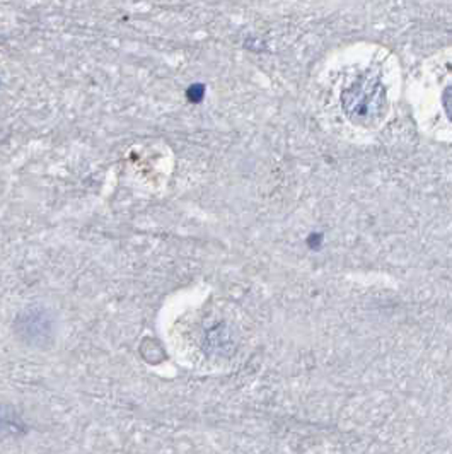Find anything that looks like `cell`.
I'll use <instances>...</instances> for the list:
<instances>
[{
	"label": "cell",
	"mask_w": 452,
	"mask_h": 454,
	"mask_svg": "<svg viewBox=\"0 0 452 454\" xmlns=\"http://www.w3.org/2000/svg\"><path fill=\"white\" fill-rule=\"evenodd\" d=\"M14 335L21 344L33 348H48L55 342V316L43 306H31L14 320Z\"/></svg>",
	"instance_id": "cell-1"
},
{
	"label": "cell",
	"mask_w": 452,
	"mask_h": 454,
	"mask_svg": "<svg viewBox=\"0 0 452 454\" xmlns=\"http://www.w3.org/2000/svg\"><path fill=\"white\" fill-rule=\"evenodd\" d=\"M27 434L26 422L12 403H0V441L19 439Z\"/></svg>",
	"instance_id": "cell-2"
},
{
	"label": "cell",
	"mask_w": 452,
	"mask_h": 454,
	"mask_svg": "<svg viewBox=\"0 0 452 454\" xmlns=\"http://www.w3.org/2000/svg\"><path fill=\"white\" fill-rule=\"evenodd\" d=\"M140 354H142L143 361L149 364H159L166 359V352L156 338H145L140 345Z\"/></svg>",
	"instance_id": "cell-3"
},
{
	"label": "cell",
	"mask_w": 452,
	"mask_h": 454,
	"mask_svg": "<svg viewBox=\"0 0 452 454\" xmlns=\"http://www.w3.org/2000/svg\"><path fill=\"white\" fill-rule=\"evenodd\" d=\"M203 93H205V87L202 84H193V86L188 87L187 97L191 103H200L203 99Z\"/></svg>",
	"instance_id": "cell-4"
},
{
	"label": "cell",
	"mask_w": 452,
	"mask_h": 454,
	"mask_svg": "<svg viewBox=\"0 0 452 454\" xmlns=\"http://www.w3.org/2000/svg\"><path fill=\"white\" fill-rule=\"evenodd\" d=\"M444 106H446V111L452 118V86L444 93Z\"/></svg>",
	"instance_id": "cell-5"
}]
</instances>
